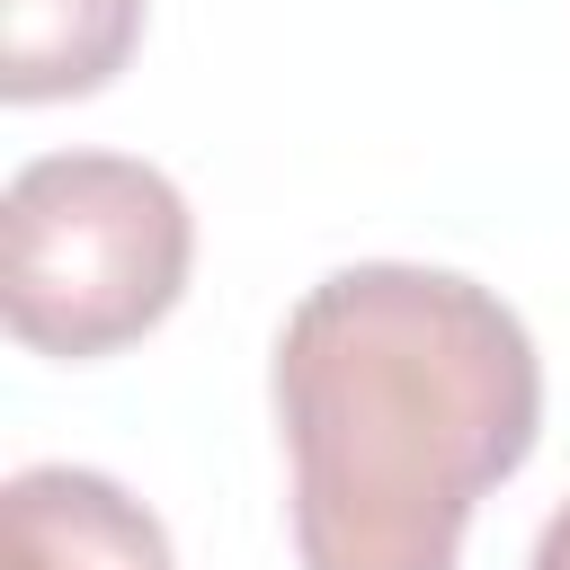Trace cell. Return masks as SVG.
Segmentation results:
<instances>
[{
	"label": "cell",
	"instance_id": "277c9868",
	"mask_svg": "<svg viewBox=\"0 0 570 570\" xmlns=\"http://www.w3.org/2000/svg\"><path fill=\"white\" fill-rule=\"evenodd\" d=\"M142 36V0H0V98H89L125 71Z\"/></svg>",
	"mask_w": 570,
	"mask_h": 570
},
{
	"label": "cell",
	"instance_id": "5b68a950",
	"mask_svg": "<svg viewBox=\"0 0 570 570\" xmlns=\"http://www.w3.org/2000/svg\"><path fill=\"white\" fill-rule=\"evenodd\" d=\"M525 570H570V499L543 517V534H534V561Z\"/></svg>",
	"mask_w": 570,
	"mask_h": 570
},
{
	"label": "cell",
	"instance_id": "6da1fadb",
	"mask_svg": "<svg viewBox=\"0 0 570 570\" xmlns=\"http://www.w3.org/2000/svg\"><path fill=\"white\" fill-rule=\"evenodd\" d=\"M303 570H454L472 508L543 436L525 321L410 258L321 276L276 330Z\"/></svg>",
	"mask_w": 570,
	"mask_h": 570
},
{
	"label": "cell",
	"instance_id": "3957f363",
	"mask_svg": "<svg viewBox=\"0 0 570 570\" xmlns=\"http://www.w3.org/2000/svg\"><path fill=\"white\" fill-rule=\"evenodd\" d=\"M0 570H178L160 517L80 463H27L0 490Z\"/></svg>",
	"mask_w": 570,
	"mask_h": 570
},
{
	"label": "cell",
	"instance_id": "7a4b0ae2",
	"mask_svg": "<svg viewBox=\"0 0 570 570\" xmlns=\"http://www.w3.org/2000/svg\"><path fill=\"white\" fill-rule=\"evenodd\" d=\"M196 214L134 151H45L0 196V303L18 347L89 365L187 294Z\"/></svg>",
	"mask_w": 570,
	"mask_h": 570
}]
</instances>
